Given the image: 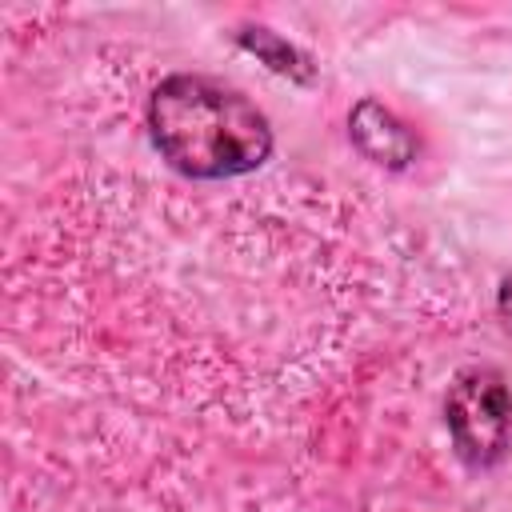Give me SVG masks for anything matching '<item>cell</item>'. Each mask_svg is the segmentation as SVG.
<instances>
[{
  "instance_id": "cell-4",
  "label": "cell",
  "mask_w": 512,
  "mask_h": 512,
  "mask_svg": "<svg viewBox=\"0 0 512 512\" xmlns=\"http://www.w3.org/2000/svg\"><path fill=\"white\" fill-rule=\"evenodd\" d=\"M240 44L252 48L256 56H264L276 72H284V76H292V80H308L304 56H300L292 44H284L280 36H272V32H264V28H248V32H240Z\"/></svg>"
},
{
  "instance_id": "cell-2",
  "label": "cell",
  "mask_w": 512,
  "mask_h": 512,
  "mask_svg": "<svg viewBox=\"0 0 512 512\" xmlns=\"http://www.w3.org/2000/svg\"><path fill=\"white\" fill-rule=\"evenodd\" d=\"M448 432L464 464L492 468L512 448V392L496 368H464L444 400Z\"/></svg>"
},
{
  "instance_id": "cell-1",
  "label": "cell",
  "mask_w": 512,
  "mask_h": 512,
  "mask_svg": "<svg viewBox=\"0 0 512 512\" xmlns=\"http://www.w3.org/2000/svg\"><path fill=\"white\" fill-rule=\"evenodd\" d=\"M148 128L160 156L192 180L256 172L272 152L264 112L208 76H168L148 100Z\"/></svg>"
},
{
  "instance_id": "cell-5",
  "label": "cell",
  "mask_w": 512,
  "mask_h": 512,
  "mask_svg": "<svg viewBox=\"0 0 512 512\" xmlns=\"http://www.w3.org/2000/svg\"><path fill=\"white\" fill-rule=\"evenodd\" d=\"M504 312H508V328H512V284H504Z\"/></svg>"
},
{
  "instance_id": "cell-3",
  "label": "cell",
  "mask_w": 512,
  "mask_h": 512,
  "mask_svg": "<svg viewBox=\"0 0 512 512\" xmlns=\"http://www.w3.org/2000/svg\"><path fill=\"white\" fill-rule=\"evenodd\" d=\"M348 132H352L356 148L380 168H408L420 152L416 132L380 100H360L348 116Z\"/></svg>"
}]
</instances>
